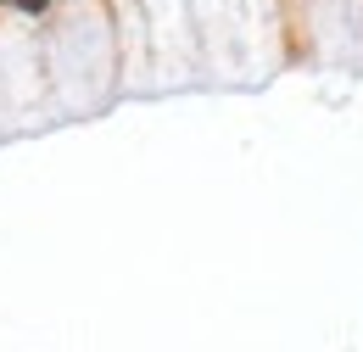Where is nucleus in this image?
Here are the masks:
<instances>
[{"instance_id":"obj_1","label":"nucleus","mask_w":363,"mask_h":352,"mask_svg":"<svg viewBox=\"0 0 363 352\" xmlns=\"http://www.w3.org/2000/svg\"><path fill=\"white\" fill-rule=\"evenodd\" d=\"M6 6H28V11H40V6H45V0H6Z\"/></svg>"}]
</instances>
